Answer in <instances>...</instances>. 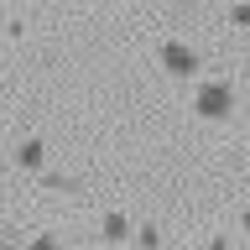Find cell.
<instances>
[{
	"label": "cell",
	"instance_id": "cell-3",
	"mask_svg": "<svg viewBox=\"0 0 250 250\" xmlns=\"http://www.w3.org/2000/svg\"><path fill=\"white\" fill-rule=\"evenodd\" d=\"M125 229H130L125 214H109V219H104V234H109V240H125Z\"/></svg>",
	"mask_w": 250,
	"mask_h": 250
},
{
	"label": "cell",
	"instance_id": "cell-2",
	"mask_svg": "<svg viewBox=\"0 0 250 250\" xmlns=\"http://www.w3.org/2000/svg\"><path fill=\"white\" fill-rule=\"evenodd\" d=\"M162 62H167V73H193V68H198V58H193L188 47H177V42L162 47Z\"/></svg>",
	"mask_w": 250,
	"mask_h": 250
},
{
	"label": "cell",
	"instance_id": "cell-1",
	"mask_svg": "<svg viewBox=\"0 0 250 250\" xmlns=\"http://www.w3.org/2000/svg\"><path fill=\"white\" fill-rule=\"evenodd\" d=\"M193 104H198V115H208V120H224V115H229V104H234V94L224 89V83H203Z\"/></svg>",
	"mask_w": 250,
	"mask_h": 250
},
{
	"label": "cell",
	"instance_id": "cell-4",
	"mask_svg": "<svg viewBox=\"0 0 250 250\" xmlns=\"http://www.w3.org/2000/svg\"><path fill=\"white\" fill-rule=\"evenodd\" d=\"M37 162H42V141H26L21 146V167H37Z\"/></svg>",
	"mask_w": 250,
	"mask_h": 250
},
{
	"label": "cell",
	"instance_id": "cell-5",
	"mask_svg": "<svg viewBox=\"0 0 250 250\" xmlns=\"http://www.w3.org/2000/svg\"><path fill=\"white\" fill-rule=\"evenodd\" d=\"M31 250H52V240H37V245H31Z\"/></svg>",
	"mask_w": 250,
	"mask_h": 250
},
{
	"label": "cell",
	"instance_id": "cell-6",
	"mask_svg": "<svg viewBox=\"0 0 250 250\" xmlns=\"http://www.w3.org/2000/svg\"><path fill=\"white\" fill-rule=\"evenodd\" d=\"M245 229H250V208H245Z\"/></svg>",
	"mask_w": 250,
	"mask_h": 250
}]
</instances>
